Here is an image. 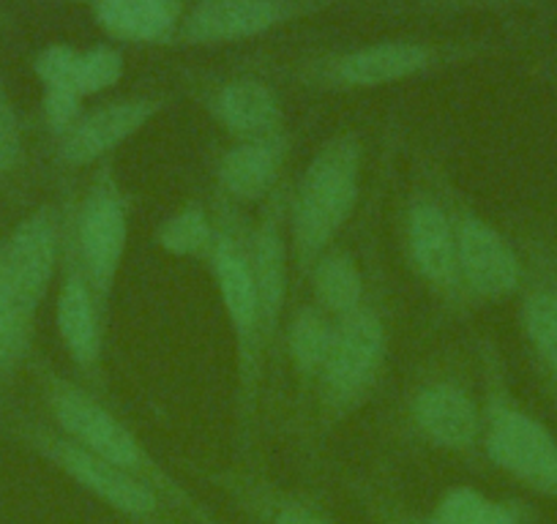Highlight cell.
Instances as JSON below:
<instances>
[{"label": "cell", "instance_id": "1", "mask_svg": "<svg viewBox=\"0 0 557 524\" xmlns=\"http://www.w3.org/2000/svg\"><path fill=\"white\" fill-rule=\"evenodd\" d=\"M47 402L69 440L151 486L181 519H186L189 524H222L173 475L164 473L157 459L139 446L137 437L83 388L66 383V379H52L47 388Z\"/></svg>", "mask_w": 557, "mask_h": 524}, {"label": "cell", "instance_id": "2", "mask_svg": "<svg viewBox=\"0 0 557 524\" xmlns=\"http://www.w3.org/2000/svg\"><path fill=\"white\" fill-rule=\"evenodd\" d=\"M361 184V146L356 135L325 142L309 162L293 202V251L298 269H312L329 254L331 240L352 216Z\"/></svg>", "mask_w": 557, "mask_h": 524}, {"label": "cell", "instance_id": "3", "mask_svg": "<svg viewBox=\"0 0 557 524\" xmlns=\"http://www.w3.org/2000/svg\"><path fill=\"white\" fill-rule=\"evenodd\" d=\"M383 363L385 325L380 314L369 307H358L356 312L339 317L329 358L318 377L323 421L334 424L356 410L377 383Z\"/></svg>", "mask_w": 557, "mask_h": 524}, {"label": "cell", "instance_id": "4", "mask_svg": "<svg viewBox=\"0 0 557 524\" xmlns=\"http://www.w3.org/2000/svg\"><path fill=\"white\" fill-rule=\"evenodd\" d=\"M36 448L55 464L61 473H66L74 484L83 486L85 491L104 502L107 508L117 511L121 516L132 519L137 524H178L181 519L151 486L137 481L134 475L123 473L115 464L104 462L96 453L85 451L74 440L50 432H36Z\"/></svg>", "mask_w": 557, "mask_h": 524}, {"label": "cell", "instance_id": "5", "mask_svg": "<svg viewBox=\"0 0 557 524\" xmlns=\"http://www.w3.org/2000/svg\"><path fill=\"white\" fill-rule=\"evenodd\" d=\"M484 446L497 470L535 495L557 500V440L533 415L511 402H492Z\"/></svg>", "mask_w": 557, "mask_h": 524}, {"label": "cell", "instance_id": "6", "mask_svg": "<svg viewBox=\"0 0 557 524\" xmlns=\"http://www.w3.org/2000/svg\"><path fill=\"white\" fill-rule=\"evenodd\" d=\"M325 7L331 0H202L181 17L173 41L186 47L233 45L312 17Z\"/></svg>", "mask_w": 557, "mask_h": 524}, {"label": "cell", "instance_id": "7", "mask_svg": "<svg viewBox=\"0 0 557 524\" xmlns=\"http://www.w3.org/2000/svg\"><path fill=\"white\" fill-rule=\"evenodd\" d=\"M441 61V47L426 41H377L307 63L304 79L318 85L320 90L383 88L430 72Z\"/></svg>", "mask_w": 557, "mask_h": 524}, {"label": "cell", "instance_id": "8", "mask_svg": "<svg viewBox=\"0 0 557 524\" xmlns=\"http://www.w3.org/2000/svg\"><path fill=\"white\" fill-rule=\"evenodd\" d=\"M230 233H216L213 246V271H216L219 292H222L224 312L238 341L240 361V390H244V419H251V402L257 394V377H260V352L265 350L262 341L260 303H257L255 276H251L249 251L240 249Z\"/></svg>", "mask_w": 557, "mask_h": 524}, {"label": "cell", "instance_id": "9", "mask_svg": "<svg viewBox=\"0 0 557 524\" xmlns=\"http://www.w3.org/2000/svg\"><path fill=\"white\" fill-rule=\"evenodd\" d=\"M126 202H123V195L112 184V178L101 175L90 195L85 197L77 227L79 271L88 279L99 312H104L107 303H110L117 271H121L123 254H126Z\"/></svg>", "mask_w": 557, "mask_h": 524}, {"label": "cell", "instance_id": "10", "mask_svg": "<svg viewBox=\"0 0 557 524\" xmlns=\"http://www.w3.org/2000/svg\"><path fill=\"white\" fill-rule=\"evenodd\" d=\"M454 229L462 292L481 301L511 296L522 279V269L508 240L479 216H462Z\"/></svg>", "mask_w": 557, "mask_h": 524}, {"label": "cell", "instance_id": "11", "mask_svg": "<svg viewBox=\"0 0 557 524\" xmlns=\"http://www.w3.org/2000/svg\"><path fill=\"white\" fill-rule=\"evenodd\" d=\"M3 260H7L9 285L20 307L34 320L58 262V227L47 208H39L14 227V233L3 244Z\"/></svg>", "mask_w": 557, "mask_h": 524}, {"label": "cell", "instance_id": "12", "mask_svg": "<svg viewBox=\"0 0 557 524\" xmlns=\"http://www.w3.org/2000/svg\"><path fill=\"white\" fill-rule=\"evenodd\" d=\"M159 110H162V101L157 99H126L112 101L94 112H83V117L69 128L66 135H61L58 159L69 167H85V164L99 162L104 153L132 140Z\"/></svg>", "mask_w": 557, "mask_h": 524}, {"label": "cell", "instance_id": "13", "mask_svg": "<svg viewBox=\"0 0 557 524\" xmlns=\"http://www.w3.org/2000/svg\"><path fill=\"white\" fill-rule=\"evenodd\" d=\"M410 421L430 446L446 451H470L479 440L481 419L462 385L432 379L412 394Z\"/></svg>", "mask_w": 557, "mask_h": 524}, {"label": "cell", "instance_id": "14", "mask_svg": "<svg viewBox=\"0 0 557 524\" xmlns=\"http://www.w3.org/2000/svg\"><path fill=\"white\" fill-rule=\"evenodd\" d=\"M407 244L421 279L443 296H462L457 262V229L437 202L416 200L407 213Z\"/></svg>", "mask_w": 557, "mask_h": 524}, {"label": "cell", "instance_id": "15", "mask_svg": "<svg viewBox=\"0 0 557 524\" xmlns=\"http://www.w3.org/2000/svg\"><path fill=\"white\" fill-rule=\"evenodd\" d=\"M276 200L268 205L260 227L251 235V276L257 287V303H260L262 320V341L265 347L276 336L282 309L287 301V246L285 233H282V219H285V195H273Z\"/></svg>", "mask_w": 557, "mask_h": 524}, {"label": "cell", "instance_id": "16", "mask_svg": "<svg viewBox=\"0 0 557 524\" xmlns=\"http://www.w3.org/2000/svg\"><path fill=\"white\" fill-rule=\"evenodd\" d=\"M211 112L240 142L282 137V104L268 85L233 79L213 93Z\"/></svg>", "mask_w": 557, "mask_h": 524}, {"label": "cell", "instance_id": "17", "mask_svg": "<svg viewBox=\"0 0 557 524\" xmlns=\"http://www.w3.org/2000/svg\"><path fill=\"white\" fill-rule=\"evenodd\" d=\"M181 17V0H96L99 28L126 45L173 41Z\"/></svg>", "mask_w": 557, "mask_h": 524}, {"label": "cell", "instance_id": "18", "mask_svg": "<svg viewBox=\"0 0 557 524\" xmlns=\"http://www.w3.org/2000/svg\"><path fill=\"white\" fill-rule=\"evenodd\" d=\"M58 330L72 361L85 372H96L101 361L99 307L79 269L66 276L58 296Z\"/></svg>", "mask_w": 557, "mask_h": 524}, {"label": "cell", "instance_id": "19", "mask_svg": "<svg viewBox=\"0 0 557 524\" xmlns=\"http://www.w3.org/2000/svg\"><path fill=\"white\" fill-rule=\"evenodd\" d=\"M285 153V137L240 142L224 153L222 164H219V184L233 200H260L276 184Z\"/></svg>", "mask_w": 557, "mask_h": 524}, {"label": "cell", "instance_id": "20", "mask_svg": "<svg viewBox=\"0 0 557 524\" xmlns=\"http://www.w3.org/2000/svg\"><path fill=\"white\" fill-rule=\"evenodd\" d=\"M233 495H238V500L260 516L262 524H336L318 500L298 491L276 489L257 481H238L233 484Z\"/></svg>", "mask_w": 557, "mask_h": 524}, {"label": "cell", "instance_id": "21", "mask_svg": "<svg viewBox=\"0 0 557 524\" xmlns=\"http://www.w3.org/2000/svg\"><path fill=\"white\" fill-rule=\"evenodd\" d=\"M312 282L314 301L325 314L345 317V314L363 307L361 271H358L356 260L345 251H329L312 269Z\"/></svg>", "mask_w": 557, "mask_h": 524}, {"label": "cell", "instance_id": "22", "mask_svg": "<svg viewBox=\"0 0 557 524\" xmlns=\"http://www.w3.org/2000/svg\"><path fill=\"white\" fill-rule=\"evenodd\" d=\"M331 339H334V328L323 309L307 307L293 317L287 350H290L293 366L307 383H318L325 358H329Z\"/></svg>", "mask_w": 557, "mask_h": 524}, {"label": "cell", "instance_id": "23", "mask_svg": "<svg viewBox=\"0 0 557 524\" xmlns=\"http://www.w3.org/2000/svg\"><path fill=\"white\" fill-rule=\"evenodd\" d=\"M435 524H522V516L513 506L492 500L473 486H454L437 500L430 513Z\"/></svg>", "mask_w": 557, "mask_h": 524}, {"label": "cell", "instance_id": "24", "mask_svg": "<svg viewBox=\"0 0 557 524\" xmlns=\"http://www.w3.org/2000/svg\"><path fill=\"white\" fill-rule=\"evenodd\" d=\"M34 320L23 312L12 285H9L3 244H0V374H9L28 350Z\"/></svg>", "mask_w": 557, "mask_h": 524}, {"label": "cell", "instance_id": "25", "mask_svg": "<svg viewBox=\"0 0 557 524\" xmlns=\"http://www.w3.org/2000/svg\"><path fill=\"white\" fill-rule=\"evenodd\" d=\"M159 246L175 257H202L213 254L216 229L208 222V213L200 205H186L175 216L162 224L157 235Z\"/></svg>", "mask_w": 557, "mask_h": 524}, {"label": "cell", "instance_id": "26", "mask_svg": "<svg viewBox=\"0 0 557 524\" xmlns=\"http://www.w3.org/2000/svg\"><path fill=\"white\" fill-rule=\"evenodd\" d=\"M522 325L535 355L557 377V292L533 290L524 298Z\"/></svg>", "mask_w": 557, "mask_h": 524}, {"label": "cell", "instance_id": "27", "mask_svg": "<svg viewBox=\"0 0 557 524\" xmlns=\"http://www.w3.org/2000/svg\"><path fill=\"white\" fill-rule=\"evenodd\" d=\"M123 77V58L112 47H94L79 52L77 72H74V90L79 96H94L112 88Z\"/></svg>", "mask_w": 557, "mask_h": 524}, {"label": "cell", "instance_id": "28", "mask_svg": "<svg viewBox=\"0 0 557 524\" xmlns=\"http://www.w3.org/2000/svg\"><path fill=\"white\" fill-rule=\"evenodd\" d=\"M358 500L363 502V508L372 513V519L377 524H435L430 519V513L412 511V508H407L399 497H394L383 486L363 484L358 489Z\"/></svg>", "mask_w": 557, "mask_h": 524}, {"label": "cell", "instance_id": "29", "mask_svg": "<svg viewBox=\"0 0 557 524\" xmlns=\"http://www.w3.org/2000/svg\"><path fill=\"white\" fill-rule=\"evenodd\" d=\"M79 50L69 45H50L36 55V74L45 88H69L74 90V72H77ZM77 93V90H74Z\"/></svg>", "mask_w": 557, "mask_h": 524}, {"label": "cell", "instance_id": "30", "mask_svg": "<svg viewBox=\"0 0 557 524\" xmlns=\"http://www.w3.org/2000/svg\"><path fill=\"white\" fill-rule=\"evenodd\" d=\"M23 162V132H20L17 110L0 85V175H9Z\"/></svg>", "mask_w": 557, "mask_h": 524}, {"label": "cell", "instance_id": "31", "mask_svg": "<svg viewBox=\"0 0 557 524\" xmlns=\"http://www.w3.org/2000/svg\"><path fill=\"white\" fill-rule=\"evenodd\" d=\"M41 110H45L47 126L61 137L83 117V96L69 88H45Z\"/></svg>", "mask_w": 557, "mask_h": 524}, {"label": "cell", "instance_id": "32", "mask_svg": "<svg viewBox=\"0 0 557 524\" xmlns=\"http://www.w3.org/2000/svg\"><path fill=\"white\" fill-rule=\"evenodd\" d=\"M200 3H202V0H200Z\"/></svg>", "mask_w": 557, "mask_h": 524}]
</instances>
